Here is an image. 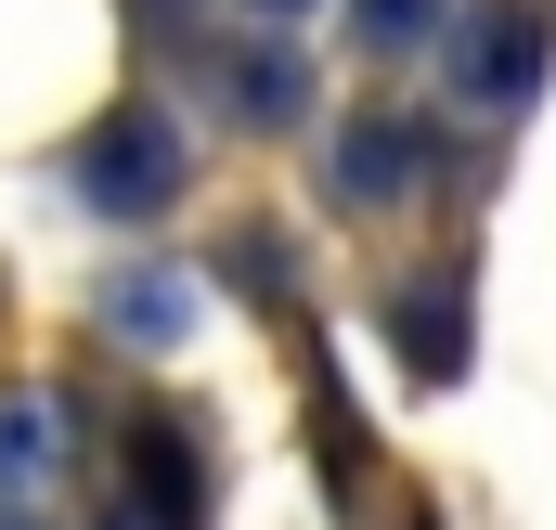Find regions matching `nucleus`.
Wrapping results in <instances>:
<instances>
[{
    "label": "nucleus",
    "instance_id": "1",
    "mask_svg": "<svg viewBox=\"0 0 556 530\" xmlns=\"http://www.w3.org/2000/svg\"><path fill=\"white\" fill-rule=\"evenodd\" d=\"M181 181H194V142L168 130L155 104H130V117H104V130L78 142V194H91L104 220H155Z\"/></svg>",
    "mask_w": 556,
    "mask_h": 530
},
{
    "label": "nucleus",
    "instance_id": "2",
    "mask_svg": "<svg viewBox=\"0 0 556 530\" xmlns=\"http://www.w3.org/2000/svg\"><path fill=\"white\" fill-rule=\"evenodd\" d=\"M544 52H556L544 13H531V0H492V13L453 26V91H466L479 117H518V104L544 91Z\"/></svg>",
    "mask_w": 556,
    "mask_h": 530
},
{
    "label": "nucleus",
    "instance_id": "3",
    "mask_svg": "<svg viewBox=\"0 0 556 530\" xmlns=\"http://www.w3.org/2000/svg\"><path fill=\"white\" fill-rule=\"evenodd\" d=\"M415 168H427L415 117H350L337 155H324V194H337V207H389V194H415Z\"/></svg>",
    "mask_w": 556,
    "mask_h": 530
},
{
    "label": "nucleus",
    "instance_id": "4",
    "mask_svg": "<svg viewBox=\"0 0 556 530\" xmlns=\"http://www.w3.org/2000/svg\"><path fill=\"white\" fill-rule=\"evenodd\" d=\"M52 466H65V401L52 389H0V505L39 492Z\"/></svg>",
    "mask_w": 556,
    "mask_h": 530
},
{
    "label": "nucleus",
    "instance_id": "5",
    "mask_svg": "<svg viewBox=\"0 0 556 530\" xmlns=\"http://www.w3.org/2000/svg\"><path fill=\"white\" fill-rule=\"evenodd\" d=\"M220 104H233L247 130H285V117L311 104V65H298L285 39H260V52H233V65H220Z\"/></svg>",
    "mask_w": 556,
    "mask_h": 530
},
{
    "label": "nucleus",
    "instance_id": "6",
    "mask_svg": "<svg viewBox=\"0 0 556 530\" xmlns=\"http://www.w3.org/2000/svg\"><path fill=\"white\" fill-rule=\"evenodd\" d=\"M181 311H194L181 272H117V285H104V324H117V337H181Z\"/></svg>",
    "mask_w": 556,
    "mask_h": 530
},
{
    "label": "nucleus",
    "instance_id": "7",
    "mask_svg": "<svg viewBox=\"0 0 556 530\" xmlns=\"http://www.w3.org/2000/svg\"><path fill=\"white\" fill-rule=\"evenodd\" d=\"M350 39L363 52H415V39H440V0H350Z\"/></svg>",
    "mask_w": 556,
    "mask_h": 530
},
{
    "label": "nucleus",
    "instance_id": "8",
    "mask_svg": "<svg viewBox=\"0 0 556 530\" xmlns=\"http://www.w3.org/2000/svg\"><path fill=\"white\" fill-rule=\"evenodd\" d=\"M0 530H39V518H26V505H0Z\"/></svg>",
    "mask_w": 556,
    "mask_h": 530
},
{
    "label": "nucleus",
    "instance_id": "9",
    "mask_svg": "<svg viewBox=\"0 0 556 530\" xmlns=\"http://www.w3.org/2000/svg\"><path fill=\"white\" fill-rule=\"evenodd\" d=\"M260 13H298V0H260Z\"/></svg>",
    "mask_w": 556,
    "mask_h": 530
}]
</instances>
